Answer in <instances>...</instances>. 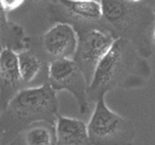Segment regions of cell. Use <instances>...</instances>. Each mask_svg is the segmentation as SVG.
Returning a JSON list of instances; mask_svg holds the SVG:
<instances>
[{"label":"cell","mask_w":155,"mask_h":145,"mask_svg":"<svg viewBox=\"0 0 155 145\" xmlns=\"http://www.w3.org/2000/svg\"><path fill=\"white\" fill-rule=\"evenodd\" d=\"M130 4L131 2L128 0H101L103 17L115 25L122 18Z\"/></svg>","instance_id":"obj_12"},{"label":"cell","mask_w":155,"mask_h":145,"mask_svg":"<svg viewBox=\"0 0 155 145\" xmlns=\"http://www.w3.org/2000/svg\"><path fill=\"white\" fill-rule=\"evenodd\" d=\"M86 126L91 145L134 144L133 123L108 107L105 95H101L95 102L94 111Z\"/></svg>","instance_id":"obj_3"},{"label":"cell","mask_w":155,"mask_h":145,"mask_svg":"<svg viewBox=\"0 0 155 145\" xmlns=\"http://www.w3.org/2000/svg\"><path fill=\"white\" fill-rule=\"evenodd\" d=\"M25 0H0V6L5 12H11L23 5Z\"/></svg>","instance_id":"obj_13"},{"label":"cell","mask_w":155,"mask_h":145,"mask_svg":"<svg viewBox=\"0 0 155 145\" xmlns=\"http://www.w3.org/2000/svg\"><path fill=\"white\" fill-rule=\"evenodd\" d=\"M78 44L72 60L83 72L88 86L100 61L117 37L108 30L90 29L78 32Z\"/></svg>","instance_id":"obj_5"},{"label":"cell","mask_w":155,"mask_h":145,"mask_svg":"<svg viewBox=\"0 0 155 145\" xmlns=\"http://www.w3.org/2000/svg\"><path fill=\"white\" fill-rule=\"evenodd\" d=\"M55 123L37 121L17 133L9 145H55Z\"/></svg>","instance_id":"obj_8"},{"label":"cell","mask_w":155,"mask_h":145,"mask_svg":"<svg viewBox=\"0 0 155 145\" xmlns=\"http://www.w3.org/2000/svg\"><path fill=\"white\" fill-rule=\"evenodd\" d=\"M0 137H1V132H0Z\"/></svg>","instance_id":"obj_16"},{"label":"cell","mask_w":155,"mask_h":145,"mask_svg":"<svg viewBox=\"0 0 155 145\" xmlns=\"http://www.w3.org/2000/svg\"><path fill=\"white\" fill-rule=\"evenodd\" d=\"M58 115L57 93L48 82L22 88L0 112V143H10L21 130L35 122L55 123Z\"/></svg>","instance_id":"obj_2"},{"label":"cell","mask_w":155,"mask_h":145,"mask_svg":"<svg viewBox=\"0 0 155 145\" xmlns=\"http://www.w3.org/2000/svg\"><path fill=\"white\" fill-rule=\"evenodd\" d=\"M58 3L72 17L83 21L97 22L103 17L100 2L96 0H59Z\"/></svg>","instance_id":"obj_11"},{"label":"cell","mask_w":155,"mask_h":145,"mask_svg":"<svg viewBox=\"0 0 155 145\" xmlns=\"http://www.w3.org/2000/svg\"><path fill=\"white\" fill-rule=\"evenodd\" d=\"M55 145H91L87 126L80 119L58 115Z\"/></svg>","instance_id":"obj_9"},{"label":"cell","mask_w":155,"mask_h":145,"mask_svg":"<svg viewBox=\"0 0 155 145\" xmlns=\"http://www.w3.org/2000/svg\"><path fill=\"white\" fill-rule=\"evenodd\" d=\"M47 82L56 93L65 90L74 97L80 114L89 112L88 82L72 59H57L48 62Z\"/></svg>","instance_id":"obj_4"},{"label":"cell","mask_w":155,"mask_h":145,"mask_svg":"<svg viewBox=\"0 0 155 145\" xmlns=\"http://www.w3.org/2000/svg\"><path fill=\"white\" fill-rule=\"evenodd\" d=\"M149 67L136 47L117 36L95 69L87 89L89 104L116 88H130L143 84Z\"/></svg>","instance_id":"obj_1"},{"label":"cell","mask_w":155,"mask_h":145,"mask_svg":"<svg viewBox=\"0 0 155 145\" xmlns=\"http://www.w3.org/2000/svg\"><path fill=\"white\" fill-rule=\"evenodd\" d=\"M25 88L17 62V54L11 49L0 51V112L17 93Z\"/></svg>","instance_id":"obj_7"},{"label":"cell","mask_w":155,"mask_h":145,"mask_svg":"<svg viewBox=\"0 0 155 145\" xmlns=\"http://www.w3.org/2000/svg\"><path fill=\"white\" fill-rule=\"evenodd\" d=\"M17 54L19 72L25 87H28V85L35 83L42 75L47 77L48 62L41 54L30 48Z\"/></svg>","instance_id":"obj_10"},{"label":"cell","mask_w":155,"mask_h":145,"mask_svg":"<svg viewBox=\"0 0 155 145\" xmlns=\"http://www.w3.org/2000/svg\"><path fill=\"white\" fill-rule=\"evenodd\" d=\"M78 44L77 30L67 22H58L41 38L43 57L48 62L57 59H72Z\"/></svg>","instance_id":"obj_6"},{"label":"cell","mask_w":155,"mask_h":145,"mask_svg":"<svg viewBox=\"0 0 155 145\" xmlns=\"http://www.w3.org/2000/svg\"><path fill=\"white\" fill-rule=\"evenodd\" d=\"M129 2H131V3H134V4H137L139 2H140L141 0H128Z\"/></svg>","instance_id":"obj_14"},{"label":"cell","mask_w":155,"mask_h":145,"mask_svg":"<svg viewBox=\"0 0 155 145\" xmlns=\"http://www.w3.org/2000/svg\"><path fill=\"white\" fill-rule=\"evenodd\" d=\"M51 1H54V2H57V3H58V1H59V0H51Z\"/></svg>","instance_id":"obj_15"}]
</instances>
